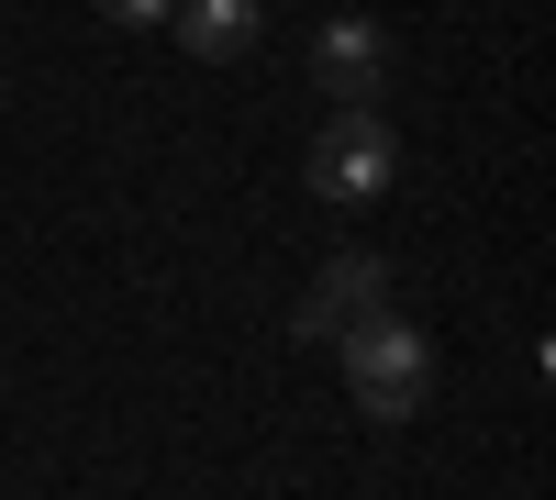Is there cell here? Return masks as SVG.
Masks as SVG:
<instances>
[{
  "label": "cell",
  "instance_id": "7a4b0ae2",
  "mask_svg": "<svg viewBox=\"0 0 556 500\" xmlns=\"http://www.w3.org/2000/svg\"><path fill=\"white\" fill-rule=\"evenodd\" d=\"M401 190V133L379 112H334L312 133V201H334V211H367V201H390Z\"/></svg>",
  "mask_w": 556,
  "mask_h": 500
},
{
  "label": "cell",
  "instance_id": "6da1fadb",
  "mask_svg": "<svg viewBox=\"0 0 556 500\" xmlns=\"http://www.w3.org/2000/svg\"><path fill=\"white\" fill-rule=\"evenodd\" d=\"M334 356H345V389H356V412L379 423V434H401V423L434 400V345H424V323H401V311L356 323Z\"/></svg>",
  "mask_w": 556,
  "mask_h": 500
},
{
  "label": "cell",
  "instance_id": "277c9868",
  "mask_svg": "<svg viewBox=\"0 0 556 500\" xmlns=\"http://www.w3.org/2000/svg\"><path fill=\"white\" fill-rule=\"evenodd\" d=\"M390 23H367V12H345V23H323L312 34V78L334 89V112H379V89H390Z\"/></svg>",
  "mask_w": 556,
  "mask_h": 500
},
{
  "label": "cell",
  "instance_id": "3957f363",
  "mask_svg": "<svg viewBox=\"0 0 556 500\" xmlns=\"http://www.w3.org/2000/svg\"><path fill=\"white\" fill-rule=\"evenodd\" d=\"M379 311H390V267L367 256V245H345V256L323 267L312 290H301V311H290V334H301V345H345L356 323H379Z\"/></svg>",
  "mask_w": 556,
  "mask_h": 500
},
{
  "label": "cell",
  "instance_id": "5b68a950",
  "mask_svg": "<svg viewBox=\"0 0 556 500\" xmlns=\"http://www.w3.org/2000/svg\"><path fill=\"white\" fill-rule=\"evenodd\" d=\"M256 34H267L256 0H178V56H190V67H235V56H256Z\"/></svg>",
  "mask_w": 556,
  "mask_h": 500
},
{
  "label": "cell",
  "instance_id": "8992f818",
  "mask_svg": "<svg viewBox=\"0 0 556 500\" xmlns=\"http://www.w3.org/2000/svg\"><path fill=\"white\" fill-rule=\"evenodd\" d=\"M101 12H112V23H167L178 0H101Z\"/></svg>",
  "mask_w": 556,
  "mask_h": 500
}]
</instances>
